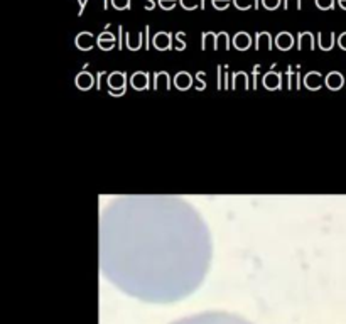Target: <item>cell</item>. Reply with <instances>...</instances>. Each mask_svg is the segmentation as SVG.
Returning <instances> with one entry per match:
<instances>
[{
    "mask_svg": "<svg viewBox=\"0 0 346 324\" xmlns=\"http://www.w3.org/2000/svg\"><path fill=\"white\" fill-rule=\"evenodd\" d=\"M262 2H264L265 9H270V10H274L280 5V0H262Z\"/></svg>",
    "mask_w": 346,
    "mask_h": 324,
    "instance_id": "9c48e42d",
    "label": "cell"
},
{
    "mask_svg": "<svg viewBox=\"0 0 346 324\" xmlns=\"http://www.w3.org/2000/svg\"><path fill=\"white\" fill-rule=\"evenodd\" d=\"M147 9H149V10H152V9H154V0H149V4H147Z\"/></svg>",
    "mask_w": 346,
    "mask_h": 324,
    "instance_id": "4fadbf2b",
    "label": "cell"
},
{
    "mask_svg": "<svg viewBox=\"0 0 346 324\" xmlns=\"http://www.w3.org/2000/svg\"><path fill=\"white\" fill-rule=\"evenodd\" d=\"M294 44V41H292V36L291 34H279L277 36V46H279V49H289V47Z\"/></svg>",
    "mask_w": 346,
    "mask_h": 324,
    "instance_id": "277c9868",
    "label": "cell"
},
{
    "mask_svg": "<svg viewBox=\"0 0 346 324\" xmlns=\"http://www.w3.org/2000/svg\"><path fill=\"white\" fill-rule=\"evenodd\" d=\"M86 2H88V0H80V14H78V15H83V10H85Z\"/></svg>",
    "mask_w": 346,
    "mask_h": 324,
    "instance_id": "7c38bea8",
    "label": "cell"
},
{
    "mask_svg": "<svg viewBox=\"0 0 346 324\" xmlns=\"http://www.w3.org/2000/svg\"><path fill=\"white\" fill-rule=\"evenodd\" d=\"M112 5L117 10H127L130 9V0H112Z\"/></svg>",
    "mask_w": 346,
    "mask_h": 324,
    "instance_id": "5b68a950",
    "label": "cell"
},
{
    "mask_svg": "<svg viewBox=\"0 0 346 324\" xmlns=\"http://www.w3.org/2000/svg\"><path fill=\"white\" fill-rule=\"evenodd\" d=\"M211 4H213L214 9L223 10V9H227L230 5V0H211Z\"/></svg>",
    "mask_w": 346,
    "mask_h": 324,
    "instance_id": "52a82bcc",
    "label": "cell"
},
{
    "mask_svg": "<svg viewBox=\"0 0 346 324\" xmlns=\"http://www.w3.org/2000/svg\"><path fill=\"white\" fill-rule=\"evenodd\" d=\"M157 49H171V34H157L154 37Z\"/></svg>",
    "mask_w": 346,
    "mask_h": 324,
    "instance_id": "3957f363",
    "label": "cell"
},
{
    "mask_svg": "<svg viewBox=\"0 0 346 324\" xmlns=\"http://www.w3.org/2000/svg\"><path fill=\"white\" fill-rule=\"evenodd\" d=\"M235 2V5H237V7L240 9V10H248L250 7H251V0H233Z\"/></svg>",
    "mask_w": 346,
    "mask_h": 324,
    "instance_id": "ba28073f",
    "label": "cell"
},
{
    "mask_svg": "<svg viewBox=\"0 0 346 324\" xmlns=\"http://www.w3.org/2000/svg\"><path fill=\"white\" fill-rule=\"evenodd\" d=\"M338 2H339V5H341L343 9H346V0H338Z\"/></svg>",
    "mask_w": 346,
    "mask_h": 324,
    "instance_id": "5bb4252c",
    "label": "cell"
},
{
    "mask_svg": "<svg viewBox=\"0 0 346 324\" xmlns=\"http://www.w3.org/2000/svg\"><path fill=\"white\" fill-rule=\"evenodd\" d=\"M182 7L184 9H190V10H195L198 7V0H181Z\"/></svg>",
    "mask_w": 346,
    "mask_h": 324,
    "instance_id": "30bf717a",
    "label": "cell"
},
{
    "mask_svg": "<svg viewBox=\"0 0 346 324\" xmlns=\"http://www.w3.org/2000/svg\"><path fill=\"white\" fill-rule=\"evenodd\" d=\"M233 44H235V47H237V49H240V51H245V49H248L250 47V44H251V41H250V36L248 34H245V33H240V34H237L235 36V39H233Z\"/></svg>",
    "mask_w": 346,
    "mask_h": 324,
    "instance_id": "7a4b0ae2",
    "label": "cell"
},
{
    "mask_svg": "<svg viewBox=\"0 0 346 324\" xmlns=\"http://www.w3.org/2000/svg\"><path fill=\"white\" fill-rule=\"evenodd\" d=\"M177 324H247V322L240 321L237 317H230L223 314H206V316L191 317V319L181 321Z\"/></svg>",
    "mask_w": 346,
    "mask_h": 324,
    "instance_id": "6da1fadb",
    "label": "cell"
},
{
    "mask_svg": "<svg viewBox=\"0 0 346 324\" xmlns=\"http://www.w3.org/2000/svg\"><path fill=\"white\" fill-rule=\"evenodd\" d=\"M159 5L162 9H166V10H171L172 7L176 5V0H159Z\"/></svg>",
    "mask_w": 346,
    "mask_h": 324,
    "instance_id": "8fae6325",
    "label": "cell"
},
{
    "mask_svg": "<svg viewBox=\"0 0 346 324\" xmlns=\"http://www.w3.org/2000/svg\"><path fill=\"white\" fill-rule=\"evenodd\" d=\"M318 7L323 9V10H329L334 7V0H316Z\"/></svg>",
    "mask_w": 346,
    "mask_h": 324,
    "instance_id": "8992f818",
    "label": "cell"
}]
</instances>
